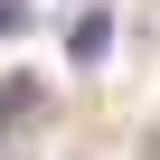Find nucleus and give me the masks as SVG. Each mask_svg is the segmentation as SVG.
Instances as JSON below:
<instances>
[{
    "instance_id": "1",
    "label": "nucleus",
    "mask_w": 160,
    "mask_h": 160,
    "mask_svg": "<svg viewBox=\"0 0 160 160\" xmlns=\"http://www.w3.org/2000/svg\"><path fill=\"white\" fill-rule=\"evenodd\" d=\"M104 47H113V19H104V10H85V19L66 28V57H75V66H104Z\"/></svg>"
},
{
    "instance_id": "2",
    "label": "nucleus",
    "mask_w": 160,
    "mask_h": 160,
    "mask_svg": "<svg viewBox=\"0 0 160 160\" xmlns=\"http://www.w3.org/2000/svg\"><path fill=\"white\" fill-rule=\"evenodd\" d=\"M19 113H38V85H28V75H10V85H0V132H10Z\"/></svg>"
}]
</instances>
